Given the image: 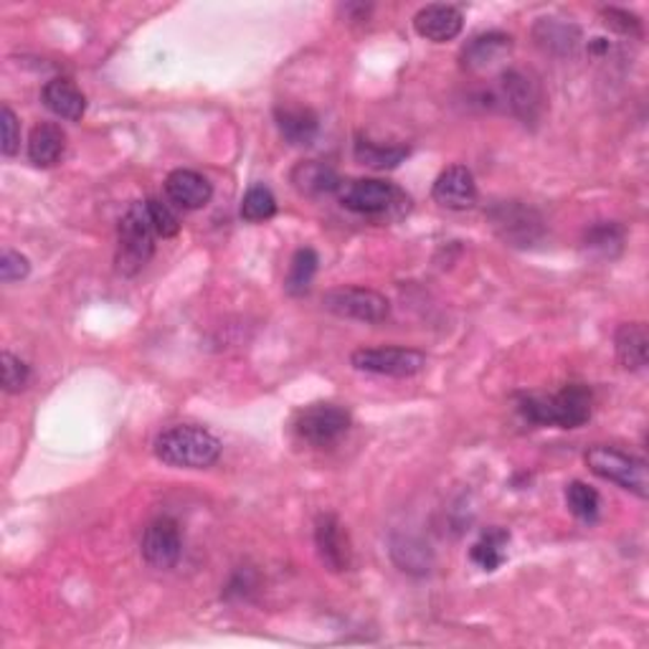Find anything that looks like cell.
<instances>
[{
  "instance_id": "obj_1",
  "label": "cell",
  "mask_w": 649,
  "mask_h": 649,
  "mask_svg": "<svg viewBox=\"0 0 649 649\" xmlns=\"http://www.w3.org/2000/svg\"><path fill=\"white\" fill-rule=\"evenodd\" d=\"M221 439L204 427L194 424H178L165 429L155 439V456L167 467L178 470H206L219 462Z\"/></svg>"
},
{
  "instance_id": "obj_2",
  "label": "cell",
  "mask_w": 649,
  "mask_h": 649,
  "mask_svg": "<svg viewBox=\"0 0 649 649\" xmlns=\"http://www.w3.org/2000/svg\"><path fill=\"white\" fill-rule=\"evenodd\" d=\"M518 412L541 427L579 429L591 419V391L581 383H571L551 396H523Z\"/></svg>"
},
{
  "instance_id": "obj_3",
  "label": "cell",
  "mask_w": 649,
  "mask_h": 649,
  "mask_svg": "<svg viewBox=\"0 0 649 649\" xmlns=\"http://www.w3.org/2000/svg\"><path fill=\"white\" fill-rule=\"evenodd\" d=\"M155 229H152L146 200H135L127 208L117 229V269L125 277L138 275L146 269L152 252H155Z\"/></svg>"
},
{
  "instance_id": "obj_4",
  "label": "cell",
  "mask_w": 649,
  "mask_h": 649,
  "mask_svg": "<svg viewBox=\"0 0 649 649\" xmlns=\"http://www.w3.org/2000/svg\"><path fill=\"white\" fill-rule=\"evenodd\" d=\"M587 464L596 477L606 479V483L637 495L639 500L649 498V467L639 456L616 450V447L596 444L587 452Z\"/></svg>"
},
{
  "instance_id": "obj_5",
  "label": "cell",
  "mask_w": 649,
  "mask_h": 649,
  "mask_svg": "<svg viewBox=\"0 0 649 649\" xmlns=\"http://www.w3.org/2000/svg\"><path fill=\"white\" fill-rule=\"evenodd\" d=\"M340 204L352 213L360 216H386L404 213L408 208V196L401 194L394 183L375 181V178H358V181H346L340 183L338 188Z\"/></svg>"
},
{
  "instance_id": "obj_6",
  "label": "cell",
  "mask_w": 649,
  "mask_h": 649,
  "mask_svg": "<svg viewBox=\"0 0 649 649\" xmlns=\"http://www.w3.org/2000/svg\"><path fill=\"white\" fill-rule=\"evenodd\" d=\"M350 366L360 373L389 375V379H412L427 368V356L416 348H360L350 356Z\"/></svg>"
},
{
  "instance_id": "obj_7",
  "label": "cell",
  "mask_w": 649,
  "mask_h": 649,
  "mask_svg": "<svg viewBox=\"0 0 649 649\" xmlns=\"http://www.w3.org/2000/svg\"><path fill=\"white\" fill-rule=\"evenodd\" d=\"M323 308L335 317L366 325H379L391 315V302L381 292L366 290V287H338V290L325 292Z\"/></svg>"
},
{
  "instance_id": "obj_8",
  "label": "cell",
  "mask_w": 649,
  "mask_h": 649,
  "mask_svg": "<svg viewBox=\"0 0 649 649\" xmlns=\"http://www.w3.org/2000/svg\"><path fill=\"white\" fill-rule=\"evenodd\" d=\"M350 412L338 404H312L294 419V431L312 447H331L348 434Z\"/></svg>"
},
{
  "instance_id": "obj_9",
  "label": "cell",
  "mask_w": 649,
  "mask_h": 649,
  "mask_svg": "<svg viewBox=\"0 0 649 649\" xmlns=\"http://www.w3.org/2000/svg\"><path fill=\"white\" fill-rule=\"evenodd\" d=\"M490 221L502 242L512 246H533L543 236L541 213L531 206L520 204V200L495 204L490 211Z\"/></svg>"
},
{
  "instance_id": "obj_10",
  "label": "cell",
  "mask_w": 649,
  "mask_h": 649,
  "mask_svg": "<svg viewBox=\"0 0 649 649\" xmlns=\"http://www.w3.org/2000/svg\"><path fill=\"white\" fill-rule=\"evenodd\" d=\"M140 553L150 568H155V571H171L183 553L181 525L167 515L152 520L146 528V533H142Z\"/></svg>"
},
{
  "instance_id": "obj_11",
  "label": "cell",
  "mask_w": 649,
  "mask_h": 649,
  "mask_svg": "<svg viewBox=\"0 0 649 649\" xmlns=\"http://www.w3.org/2000/svg\"><path fill=\"white\" fill-rule=\"evenodd\" d=\"M500 102L508 107L512 115L523 119V123H535L543 112V92L538 82L531 74L520 69H510L500 77L498 84Z\"/></svg>"
},
{
  "instance_id": "obj_12",
  "label": "cell",
  "mask_w": 649,
  "mask_h": 649,
  "mask_svg": "<svg viewBox=\"0 0 649 649\" xmlns=\"http://www.w3.org/2000/svg\"><path fill=\"white\" fill-rule=\"evenodd\" d=\"M315 546L323 566L333 573H343L352 566L350 538L335 512H320L315 520Z\"/></svg>"
},
{
  "instance_id": "obj_13",
  "label": "cell",
  "mask_w": 649,
  "mask_h": 649,
  "mask_svg": "<svg viewBox=\"0 0 649 649\" xmlns=\"http://www.w3.org/2000/svg\"><path fill=\"white\" fill-rule=\"evenodd\" d=\"M431 198L452 211H467L477 204V183L467 165H450L439 173L431 188Z\"/></svg>"
},
{
  "instance_id": "obj_14",
  "label": "cell",
  "mask_w": 649,
  "mask_h": 649,
  "mask_svg": "<svg viewBox=\"0 0 649 649\" xmlns=\"http://www.w3.org/2000/svg\"><path fill=\"white\" fill-rule=\"evenodd\" d=\"M414 28L416 34L427 38L431 44H447L454 42V38L462 34L464 15L456 5L434 3L421 8V11L414 15Z\"/></svg>"
},
{
  "instance_id": "obj_15",
  "label": "cell",
  "mask_w": 649,
  "mask_h": 649,
  "mask_svg": "<svg viewBox=\"0 0 649 649\" xmlns=\"http://www.w3.org/2000/svg\"><path fill=\"white\" fill-rule=\"evenodd\" d=\"M512 51V38L502 31H490V34H479L462 49V69L472 74H483L505 61Z\"/></svg>"
},
{
  "instance_id": "obj_16",
  "label": "cell",
  "mask_w": 649,
  "mask_h": 649,
  "mask_svg": "<svg viewBox=\"0 0 649 649\" xmlns=\"http://www.w3.org/2000/svg\"><path fill=\"white\" fill-rule=\"evenodd\" d=\"M165 196L183 211H198L211 200L213 186L200 173L181 167V171H173L165 178Z\"/></svg>"
},
{
  "instance_id": "obj_17",
  "label": "cell",
  "mask_w": 649,
  "mask_h": 649,
  "mask_svg": "<svg viewBox=\"0 0 649 649\" xmlns=\"http://www.w3.org/2000/svg\"><path fill=\"white\" fill-rule=\"evenodd\" d=\"M42 102L44 107L54 112L56 117L69 119V123H79L86 112L84 92L79 90L71 79H61V77H56L51 82L44 84Z\"/></svg>"
},
{
  "instance_id": "obj_18",
  "label": "cell",
  "mask_w": 649,
  "mask_h": 649,
  "mask_svg": "<svg viewBox=\"0 0 649 649\" xmlns=\"http://www.w3.org/2000/svg\"><path fill=\"white\" fill-rule=\"evenodd\" d=\"M340 183L343 181L338 178V173L327 163H320V160H302L292 171V186L308 198L338 194Z\"/></svg>"
},
{
  "instance_id": "obj_19",
  "label": "cell",
  "mask_w": 649,
  "mask_h": 649,
  "mask_svg": "<svg viewBox=\"0 0 649 649\" xmlns=\"http://www.w3.org/2000/svg\"><path fill=\"white\" fill-rule=\"evenodd\" d=\"M616 358L627 371H645L649 360V333L645 323H624L614 335Z\"/></svg>"
},
{
  "instance_id": "obj_20",
  "label": "cell",
  "mask_w": 649,
  "mask_h": 649,
  "mask_svg": "<svg viewBox=\"0 0 649 649\" xmlns=\"http://www.w3.org/2000/svg\"><path fill=\"white\" fill-rule=\"evenodd\" d=\"M67 150V132L56 123L36 125L28 135V160L36 167H51L63 158Z\"/></svg>"
},
{
  "instance_id": "obj_21",
  "label": "cell",
  "mask_w": 649,
  "mask_h": 649,
  "mask_svg": "<svg viewBox=\"0 0 649 649\" xmlns=\"http://www.w3.org/2000/svg\"><path fill=\"white\" fill-rule=\"evenodd\" d=\"M275 119L282 138L290 142V146H310L312 140L317 138L320 119L312 109L308 107H277Z\"/></svg>"
},
{
  "instance_id": "obj_22",
  "label": "cell",
  "mask_w": 649,
  "mask_h": 649,
  "mask_svg": "<svg viewBox=\"0 0 649 649\" xmlns=\"http://www.w3.org/2000/svg\"><path fill=\"white\" fill-rule=\"evenodd\" d=\"M356 160L360 165L373 167V171H391V167H398L408 158L406 146H381L371 138H363L358 135L356 138Z\"/></svg>"
},
{
  "instance_id": "obj_23",
  "label": "cell",
  "mask_w": 649,
  "mask_h": 649,
  "mask_svg": "<svg viewBox=\"0 0 649 649\" xmlns=\"http://www.w3.org/2000/svg\"><path fill=\"white\" fill-rule=\"evenodd\" d=\"M508 543H510V533L502 531V528H490V531H485L479 535V541L472 546L470 551V558L472 564L483 568V571L492 573L498 571V568L505 564V558H508Z\"/></svg>"
},
{
  "instance_id": "obj_24",
  "label": "cell",
  "mask_w": 649,
  "mask_h": 649,
  "mask_svg": "<svg viewBox=\"0 0 649 649\" xmlns=\"http://www.w3.org/2000/svg\"><path fill=\"white\" fill-rule=\"evenodd\" d=\"M624 246V229L614 221H599L583 236V250L596 259H614Z\"/></svg>"
},
{
  "instance_id": "obj_25",
  "label": "cell",
  "mask_w": 649,
  "mask_h": 649,
  "mask_svg": "<svg viewBox=\"0 0 649 649\" xmlns=\"http://www.w3.org/2000/svg\"><path fill=\"white\" fill-rule=\"evenodd\" d=\"M317 267H320V256L315 250H310V246H304V250H298L290 262V271H287V279H285V290L292 294V298H300L310 290L312 279L317 275Z\"/></svg>"
},
{
  "instance_id": "obj_26",
  "label": "cell",
  "mask_w": 649,
  "mask_h": 649,
  "mask_svg": "<svg viewBox=\"0 0 649 649\" xmlns=\"http://www.w3.org/2000/svg\"><path fill=\"white\" fill-rule=\"evenodd\" d=\"M566 505L576 518L583 520V523H596L599 520V510H601L599 492L591 485L581 483V479H573V483L566 487Z\"/></svg>"
},
{
  "instance_id": "obj_27",
  "label": "cell",
  "mask_w": 649,
  "mask_h": 649,
  "mask_svg": "<svg viewBox=\"0 0 649 649\" xmlns=\"http://www.w3.org/2000/svg\"><path fill=\"white\" fill-rule=\"evenodd\" d=\"M275 213H277V198L269 188L254 186L246 190V196L242 200V219L244 221L262 223V221H269Z\"/></svg>"
},
{
  "instance_id": "obj_28",
  "label": "cell",
  "mask_w": 649,
  "mask_h": 649,
  "mask_svg": "<svg viewBox=\"0 0 649 649\" xmlns=\"http://www.w3.org/2000/svg\"><path fill=\"white\" fill-rule=\"evenodd\" d=\"M394 556L398 553H404L406 558L396 560L401 566V571H419V573H427L429 571V564H431V556L429 551L424 548V543H416V541H394V548H391Z\"/></svg>"
},
{
  "instance_id": "obj_29",
  "label": "cell",
  "mask_w": 649,
  "mask_h": 649,
  "mask_svg": "<svg viewBox=\"0 0 649 649\" xmlns=\"http://www.w3.org/2000/svg\"><path fill=\"white\" fill-rule=\"evenodd\" d=\"M146 206H148L152 229H155L158 239H171L178 234L181 221H178V216L173 213L171 206L163 204V200H158V198H148Z\"/></svg>"
},
{
  "instance_id": "obj_30",
  "label": "cell",
  "mask_w": 649,
  "mask_h": 649,
  "mask_svg": "<svg viewBox=\"0 0 649 649\" xmlns=\"http://www.w3.org/2000/svg\"><path fill=\"white\" fill-rule=\"evenodd\" d=\"M0 363H3V391L5 394H21V391L28 386L31 368L23 363L21 358H15L13 352H3V356H0Z\"/></svg>"
},
{
  "instance_id": "obj_31",
  "label": "cell",
  "mask_w": 649,
  "mask_h": 649,
  "mask_svg": "<svg viewBox=\"0 0 649 649\" xmlns=\"http://www.w3.org/2000/svg\"><path fill=\"white\" fill-rule=\"evenodd\" d=\"M0 150H3V155H15L21 148V125H19V117H15V112L3 104V109H0Z\"/></svg>"
},
{
  "instance_id": "obj_32",
  "label": "cell",
  "mask_w": 649,
  "mask_h": 649,
  "mask_svg": "<svg viewBox=\"0 0 649 649\" xmlns=\"http://www.w3.org/2000/svg\"><path fill=\"white\" fill-rule=\"evenodd\" d=\"M28 275H31L28 256H23L21 252H13V250H3V254H0V279H3L5 285H11V282H21V279H26Z\"/></svg>"
},
{
  "instance_id": "obj_33",
  "label": "cell",
  "mask_w": 649,
  "mask_h": 649,
  "mask_svg": "<svg viewBox=\"0 0 649 649\" xmlns=\"http://www.w3.org/2000/svg\"><path fill=\"white\" fill-rule=\"evenodd\" d=\"M601 15H604L606 26L612 31H616V34H624V36H639V34H642V21H639L635 13L622 11V8H604Z\"/></svg>"
}]
</instances>
